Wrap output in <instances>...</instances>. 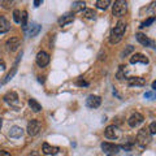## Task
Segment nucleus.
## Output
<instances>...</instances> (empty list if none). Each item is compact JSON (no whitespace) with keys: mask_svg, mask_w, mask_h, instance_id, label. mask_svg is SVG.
Instances as JSON below:
<instances>
[{"mask_svg":"<svg viewBox=\"0 0 156 156\" xmlns=\"http://www.w3.org/2000/svg\"><path fill=\"white\" fill-rule=\"evenodd\" d=\"M125 30H126V22L124 20H120L111 31V37H109L111 44H117V43H120L121 39L124 37V34H125Z\"/></svg>","mask_w":156,"mask_h":156,"instance_id":"f257e3e1","label":"nucleus"},{"mask_svg":"<svg viewBox=\"0 0 156 156\" xmlns=\"http://www.w3.org/2000/svg\"><path fill=\"white\" fill-rule=\"evenodd\" d=\"M126 11H128V3L124 2V0H117V2H115L113 7H112V13L116 17L124 16Z\"/></svg>","mask_w":156,"mask_h":156,"instance_id":"f03ea898","label":"nucleus"},{"mask_svg":"<svg viewBox=\"0 0 156 156\" xmlns=\"http://www.w3.org/2000/svg\"><path fill=\"white\" fill-rule=\"evenodd\" d=\"M151 142V134L148 133L147 129H140L136 134V143H138L140 147H146L148 143Z\"/></svg>","mask_w":156,"mask_h":156,"instance_id":"7ed1b4c3","label":"nucleus"},{"mask_svg":"<svg viewBox=\"0 0 156 156\" xmlns=\"http://www.w3.org/2000/svg\"><path fill=\"white\" fill-rule=\"evenodd\" d=\"M100 147L101 150H103V152L107 154L108 156H115L119 154V151H120V146H117L115 143H109V142H103L100 144Z\"/></svg>","mask_w":156,"mask_h":156,"instance_id":"20e7f679","label":"nucleus"},{"mask_svg":"<svg viewBox=\"0 0 156 156\" xmlns=\"http://www.w3.org/2000/svg\"><path fill=\"white\" fill-rule=\"evenodd\" d=\"M143 121H144V117L140 113H138V112H135V113H133L128 119V124L130 128H136V126H139Z\"/></svg>","mask_w":156,"mask_h":156,"instance_id":"39448f33","label":"nucleus"},{"mask_svg":"<svg viewBox=\"0 0 156 156\" xmlns=\"http://www.w3.org/2000/svg\"><path fill=\"white\" fill-rule=\"evenodd\" d=\"M37 64H38V66H41V68L47 66L48 64H50V55H48L47 52H44V51L38 52V55H37Z\"/></svg>","mask_w":156,"mask_h":156,"instance_id":"423d86ee","label":"nucleus"},{"mask_svg":"<svg viewBox=\"0 0 156 156\" xmlns=\"http://www.w3.org/2000/svg\"><path fill=\"white\" fill-rule=\"evenodd\" d=\"M26 130H27L29 135H31V136L37 135L39 133V130H41V122H39L38 120H31L30 122L27 124V129Z\"/></svg>","mask_w":156,"mask_h":156,"instance_id":"0eeeda50","label":"nucleus"},{"mask_svg":"<svg viewBox=\"0 0 156 156\" xmlns=\"http://www.w3.org/2000/svg\"><path fill=\"white\" fill-rule=\"evenodd\" d=\"M100 104H101V98L98 95H90L86 99V105L91 109H95L98 107H100Z\"/></svg>","mask_w":156,"mask_h":156,"instance_id":"6e6552de","label":"nucleus"},{"mask_svg":"<svg viewBox=\"0 0 156 156\" xmlns=\"http://www.w3.org/2000/svg\"><path fill=\"white\" fill-rule=\"evenodd\" d=\"M4 101L8 104H11V105H17L18 104V95L16 94V92H13V91H9L7 92L5 95H4Z\"/></svg>","mask_w":156,"mask_h":156,"instance_id":"1a4fd4ad","label":"nucleus"},{"mask_svg":"<svg viewBox=\"0 0 156 156\" xmlns=\"http://www.w3.org/2000/svg\"><path fill=\"white\" fill-rule=\"evenodd\" d=\"M138 62H140V64H148L150 60L143 53H134V55L130 57V64H138Z\"/></svg>","mask_w":156,"mask_h":156,"instance_id":"9d476101","label":"nucleus"},{"mask_svg":"<svg viewBox=\"0 0 156 156\" xmlns=\"http://www.w3.org/2000/svg\"><path fill=\"white\" fill-rule=\"evenodd\" d=\"M5 47H7V50H8V51H11V52L16 51L17 48L20 47V39H18L17 37L9 38L8 41H7V43H5Z\"/></svg>","mask_w":156,"mask_h":156,"instance_id":"9b49d317","label":"nucleus"},{"mask_svg":"<svg viewBox=\"0 0 156 156\" xmlns=\"http://www.w3.org/2000/svg\"><path fill=\"white\" fill-rule=\"evenodd\" d=\"M104 134L105 136L108 139H116L117 136H119V133H117V128L115 125H109V126H107V129L104 131Z\"/></svg>","mask_w":156,"mask_h":156,"instance_id":"f8f14e48","label":"nucleus"},{"mask_svg":"<svg viewBox=\"0 0 156 156\" xmlns=\"http://www.w3.org/2000/svg\"><path fill=\"white\" fill-rule=\"evenodd\" d=\"M135 38H136V41H138L140 44L144 46V47H148V46H152V44H154V42H152V41H150V39L146 37L143 33H136Z\"/></svg>","mask_w":156,"mask_h":156,"instance_id":"ddd939ff","label":"nucleus"},{"mask_svg":"<svg viewBox=\"0 0 156 156\" xmlns=\"http://www.w3.org/2000/svg\"><path fill=\"white\" fill-rule=\"evenodd\" d=\"M128 85L129 86H144L146 85V80L142 77H130L128 78Z\"/></svg>","mask_w":156,"mask_h":156,"instance_id":"4468645a","label":"nucleus"},{"mask_svg":"<svg viewBox=\"0 0 156 156\" xmlns=\"http://www.w3.org/2000/svg\"><path fill=\"white\" fill-rule=\"evenodd\" d=\"M42 151H43V154H46V155H56L58 152V147H56V146H51L48 143H43Z\"/></svg>","mask_w":156,"mask_h":156,"instance_id":"2eb2a0df","label":"nucleus"},{"mask_svg":"<svg viewBox=\"0 0 156 156\" xmlns=\"http://www.w3.org/2000/svg\"><path fill=\"white\" fill-rule=\"evenodd\" d=\"M23 134V129L20 128V126H12L11 130H9V136L11 138H21Z\"/></svg>","mask_w":156,"mask_h":156,"instance_id":"dca6fc26","label":"nucleus"},{"mask_svg":"<svg viewBox=\"0 0 156 156\" xmlns=\"http://www.w3.org/2000/svg\"><path fill=\"white\" fill-rule=\"evenodd\" d=\"M9 29H11V23L8 22V20L5 17L0 16V34H4V33L9 31Z\"/></svg>","mask_w":156,"mask_h":156,"instance_id":"f3484780","label":"nucleus"},{"mask_svg":"<svg viewBox=\"0 0 156 156\" xmlns=\"http://www.w3.org/2000/svg\"><path fill=\"white\" fill-rule=\"evenodd\" d=\"M21 55H22V53H21ZM21 55H20V56H18V58H17V61H16V65H14V66L12 68V72H9V73H8V74H7V77H5V78H4V80H3V82H2V83H3V85H4V83H7V82H8V81H11V80H12V78H13V76H14V74H16V72H17V64H18L20 58H21Z\"/></svg>","mask_w":156,"mask_h":156,"instance_id":"a211bd4d","label":"nucleus"},{"mask_svg":"<svg viewBox=\"0 0 156 156\" xmlns=\"http://www.w3.org/2000/svg\"><path fill=\"white\" fill-rule=\"evenodd\" d=\"M73 20H74V16H72V14H65V16H62L61 18H58V25L60 26L69 25L70 22H73Z\"/></svg>","mask_w":156,"mask_h":156,"instance_id":"6ab92c4d","label":"nucleus"},{"mask_svg":"<svg viewBox=\"0 0 156 156\" xmlns=\"http://www.w3.org/2000/svg\"><path fill=\"white\" fill-rule=\"evenodd\" d=\"M29 107L34 111V112H39V111H42V105L38 103V101L34 99V98H30L29 99Z\"/></svg>","mask_w":156,"mask_h":156,"instance_id":"aec40b11","label":"nucleus"},{"mask_svg":"<svg viewBox=\"0 0 156 156\" xmlns=\"http://www.w3.org/2000/svg\"><path fill=\"white\" fill-rule=\"evenodd\" d=\"M85 5H86L85 2H73L72 9H73V12H81L85 9Z\"/></svg>","mask_w":156,"mask_h":156,"instance_id":"412c9836","label":"nucleus"},{"mask_svg":"<svg viewBox=\"0 0 156 156\" xmlns=\"http://www.w3.org/2000/svg\"><path fill=\"white\" fill-rule=\"evenodd\" d=\"M39 31H41V26H39L38 23L33 22L31 25H30V30H29V35H30V37H35Z\"/></svg>","mask_w":156,"mask_h":156,"instance_id":"4be33fe9","label":"nucleus"},{"mask_svg":"<svg viewBox=\"0 0 156 156\" xmlns=\"http://www.w3.org/2000/svg\"><path fill=\"white\" fill-rule=\"evenodd\" d=\"M82 13H83V17L85 18H89V20L95 18V16H96V13H95L94 9H83Z\"/></svg>","mask_w":156,"mask_h":156,"instance_id":"5701e85b","label":"nucleus"},{"mask_svg":"<svg viewBox=\"0 0 156 156\" xmlns=\"http://www.w3.org/2000/svg\"><path fill=\"white\" fill-rule=\"evenodd\" d=\"M21 26L23 30H27V12L23 11L21 13Z\"/></svg>","mask_w":156,"mask_h":156,"instance_id":"b1692460","label":"nucleus"},{"mask_svg":"<svg viewBox=\"0 0 156 156\" xmlns=\"http://www.w3.org/2000/svg\"><path fill=\"white\" fill-rule=\"evenodd\" d=\"M109 4H111L109 0H98V2H96V8H99V9H107Z\"/></svg>","mask_w":156,"mask_h":156,"instance_id":"393cba45","label":"nucleus"},{"mask_svg":"<svg viewBox=\"0 0 156 156\" xmlns=\"http://www.w3.org/2000/svg\"><path fill=\"white\" fill-rule=\"evenodd\" d=\"M13 20H14V22H17V23L21 22V11L14 9L13 11Z\"/></svg>","mask_w":156,"mask_h":156,"instance_id":"a878e982","label":"nucleus"},{"mask_svg":"<svg viewBox=\"0 0 156 156\" xmlns=\"http://www.w3.org/2000/svg\"><path fill=\"white\" fill-rule=\"evenodd\" d=\"M155 22V17H150L148 20H146V21H143L142 23H140V27H147L148 25H151V23H154Z\"/></svg>","mask_w":156,"mask_h":156,"instance_id":"bb28decb","label":"nucleus"},{"mask_svg":"<svg viewBox=\"0 0 156 156\" xmlns=\"http://www.w3.org/2000/svg\"><path fill=\"white\" fill-rule=\"evenodd\" d=\"M125 68L126 66H124V65L120 66V70H119V73H117V78H119V80H122V78H125Z\"/></svg>","mask_w":156,"mask_h":156,"instance_id":"cd10ccee","label":"nucleus"},{"mask_svg":"<svg viewBox=\"0 0 156 156\" xmlns=\"http://www.w3.org/2000/svg\"><path fill=\"white\" fill-rule=\"evenodd\" d=\"M133 50H134V47H133V46H128V48H126V50H124L122 52H121V57H125V56H128L129 53H130L131 51H133Z\"/></svg>","mask_w":156,"mask_h":156,"instance_id":"c85d7f7f","label":"nucleus"},{"mask_svg":"<svg viewBox=\"0 0 156 156\" xmlns=\"http://www.w3.org/2000/svg\"><path fill=\"white\" fill-rule=\"evenodd\" d=\"M147 130H148V133H150L151 135H154V134L156 133V122H155V121H154V122H151L150 128H148Z\"/></svg>","mask_w":156,"mask_h":156,"instance_id":"c756f323","label":"nucleus"},{"mask_svg":"<svg viewBox=\"0 0 156 156\" xmlns=\"http://www.w3.org/2000/svg\"><path fill=\"white\" fill-rule=\"evenodd\" d=\"M77 86H89V82H86L85 80H82V78H80L77 82H76Z\"/></svg>","mask_w":156,"mask_h":156,"instance_id":"7c9ffc66","label":"nucleus"},{"mask_svg":"<svg viewBox=\"0 0 156 156\" xmlns=\"http://www.w3.org/2000/svg\"><path fill=\"white\" fill-rule=\"evenodd\" d=\"M0 156H11V154L8 151H4V150H0Z\"/></svg>","mask_w":156,"mask_h":156,"instance_id":"2f4dec72","label":"nucleus"},{"mask_svg":"<svg viewBox=\"0 0 156 156\" xmlns=\"http://www.w3.org/2000/svg\"><path fill=\"white\" fill-rule=\"evenodd\" d=\"M29 156H41V155H39L38 151H31V152L29 154Z\"/></svg>","mask_w":156,"mask_h":156,"instance_id":"473e14b6","label":"nucleus"},{"mask_svg":"<svg viewBox=\"0 0 156 156\" xmlns=\"http://www.w3.org/2000/svg\"><path fill=\"white\" fill-rule=\"evenodd\" d=\"M2 4H4V8H9V4H12V2H2Z\"/></svg>","mask_w":156,"mask_h":156,"instance_id":"72a5a7b5","label":"nucleus"},{"mask_svg":"<svg viewBox=\"0 0 156 156\" xmlns=\"http://www.w3.org/2000/svg\"><path fill=\"white\" fill-rule=\"evenodd\" d=\"M144 98H154V94H152V92H146V94H144Z\"/></svg>","mask_w":156,"mask_h":156,"instance_id":"f704fd0d","label":"nucleus"},{"mask_svg":"<svg viewBox=\"0 0 156 156\" xmlns=\"http://www.w3.org/2000/svg\"><path fill=\"white\" fill-rule=\"evenodd\" d=\"M43 2H42V0H35V2H34V5H35V7H39V4H42Z\"/></svg>","mask_w":156,"mask_h":156,"instance_id":"c9c22d12","label":"nucleus"},{"mask_svg":"<svg viewBox=\"0 0 156 156\" xmlns=\"http://www.w3.org/2000/svg\"><path fill=\"white\" fill-rule=\"evenodd\" d=\"M156 89V82H152V90Z\"/></svg>","mask_w":156,"mask_h":156,"instance_id":"e433bc0d","label":"nucleus"},{"mask_svg":"<svg viewBox=\"0 0 156 156\" xmlns=\"http://www.w3.org/2000/svg\"><path fill=\"white\" fill-rule=\"evenodd\" d=\"M2 126H3V120H2V117H0V129H2Z\"/></svg>","mask_w":156,"mask_h":156,"instance_id":"4c0bfd02","label":"nucleus"},{"mask_svg":"<svg viewBox=\"0 0 156 156\" xmlns=\"http://www.w3.org/2000/svg\"><path fill=\"white\" fill-rule=\"evenodd\" d=\"M0 65H2V66H4V62H3V61H0Z\"/></svg>","mask_w":156,"mask_h":156,"instance_id":"58836bf2","label":"nucleus"}]
</instances>
